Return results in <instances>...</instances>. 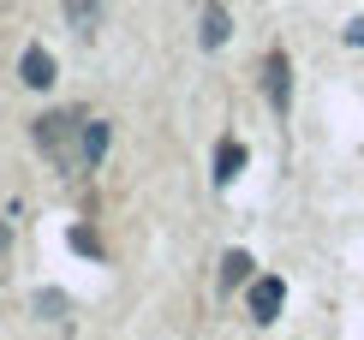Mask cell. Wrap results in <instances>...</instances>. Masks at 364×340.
Here are the masks:
<instances>
[{
  "mask_svg": "<svg viewBox=\"0 0 364 340\" xmlns=\"http://www.w3.org/2000/svg\"><path fill=\"white\" fill-rule=\"evenodd\" d=\"M36 149L60 174H84V114H42L36 119Z\"/></svg>",
  "mask_w": 364,
  "mask_h": 340,
  "instance_id": "1",
  "label": "cell"
},
{
  "mask_svg": "<svg viewBox=\"0 0 364 340\" xmlns=\"http://www.w3.org/2000/svg\"><path fill=\"white\" fill-rule=\"evenodd\" d=\"M281 304H287V281L281 275H251V287H245V311H251V322H275L281 317Z\"/></svg>",
  "mask_w": 364,
  "mask_h": 340,
  "instance_id": "2",
  "label": "cell"
},
{
  "mask_svg": "<svg viewBox=\"0 0 364 340\" xmlns=\"http://www.w3.org/2000/svg\"><path fill=\"white\" fill-rule=\"evenodd\" d=\"M263 84H269V107H275V114H287V107H293V66H287L281 48L263 60Z\"/></svg>",
  "mask_w": 364,
  "mask_h": 340,
  "instance_id": "3",
  "label": "cell"
},
{
  "mask_svg": "<svg viewBox=\"0 0 364 340\" xmlns=\"http://www.w3.org/2000/svg\"><path fill=\"white\" fill-rule=\"evenodd\" d=\"M18 78H24L30 90H48V84L60 78V66H54V54L42 48V42H30V48L18 54Z\"/></svg>",
  "mask_w": 364,
  "mask_h": 340,
  "instance_id": "4",
  "label": "cell"
},
{
  "mask_svg": "<svg viewBox=\"0 0 364 340\" xmlns=\"http://www.w3.org/2000/svg\"><path fill=\"white\" fill-rule=\"evenodd\" d=\"M239 174H245V144H239V137H221V149H215V185H233Z\"/></svg>",
  "mask_w": 364,
  "mask_h": 340,
  "instance_id": "5",
  "label": "cell"
},
{
  "mask_svg": "<svg viewBox=\"0 0 364 340\" xmlns=\"http://www.w3.org/2000/svg\"><path fill=\"white\" fill-rule=\"evenodd\" d=\"M227 36H233V18H227L221 0H209V6H203V48H221Z\"/></svg>",
  "mask_w": 364,
  "mask_h": 340,
  "instance_id": "6",
  "label": "cell"
},
{
  "mask_svg": "<svg viewBox=\"0 0 364 340\" xmlns=\"http://www.w3.org/2000/svg\"><path fill=\"white\" fill-rule=\"evenodd\" d=\"M66 24L78 30V36H96V24H102V0H66Z\"/></svg>",
  "mask_w": 364,
  "mask_h": 340,
  "instance_id": "7",
  "label": "cell"
},
{
  "mask_svg": "<svg viewBox=\"0 0 364 340\" xmlns=\"http://www.w3.org/2000/svg\"><path fill=\"white\" fill-rule=\"evenodd\" d=\"M108 126L102 119H84V167H102V156H108Z\"/></svg>",
  "mask_w": 364,
  "mask_h": 340,
  "instance_id": "8",
  "label": "cell"
},
{
  "mask_svg": "<svg viewBox=\"0 0 364 340\" xmlns=\"http://www.w3.org/2000/svg\"><path fill=\"white\" fill-rule=\"evenodd\" d=\"M251 269H257L251 251H227V257H221V287H227V292L245 287V281H251Z\"/></svg>",
  "mask_w": 364,
  "mask_h": 340,
  "instance_id": "9",
  "label": "cell"
},
{
  "mask_svg": "<svg viewBox=\"0 0 364 340\" xmlns=\"http://www.w3.org/2000/svg\"><path fill=\"white\" fill-rule=\"evenodd\" d=\"M66 311H72V304H66V292H54V287H48V292H36V317H48V322H60Z\"/></svg>",
  "mask_w": 364,
  "mask_h": 340,
  "instance_id": "10",
  "label": "cell"
},
{
  "mask_svg": "<svg viewBox=\"0 0 364 340\" xmlns=\"http://www.w3.org/2000/svg\"><path fill=\"white\" fill-rule=\"evenodd\" d=\"M66 239H72V251H78V257H102V239L90 233V227H72Z\"/></svg>",
  "mask_w": 364,
  "mask_h": 340,
  "instance_id": "11",
  "label": "cell"
}]
</instances>
